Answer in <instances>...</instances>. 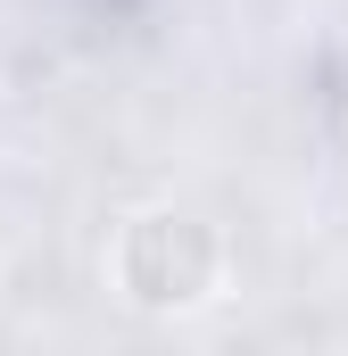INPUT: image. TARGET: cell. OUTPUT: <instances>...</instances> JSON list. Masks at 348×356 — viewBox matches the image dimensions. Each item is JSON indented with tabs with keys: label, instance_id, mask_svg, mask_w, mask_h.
I'll use <instances>...</instances> for the list:
<instances>
[{
	"label": "cell",
	"instance_id": "obj_1",
	"mask_svg": "<svg viewBox=\"0 0 348 356\" xmlns=\"http://www.w3.org/2000/svg\"><path fill=\"white\" fill-rule=\"evenodd\" d=\"M224 273H232L224 232L182 199H150L108 232V282L133 315H199L224 298Z\"/></svg>",
	"mask_w": 348,
	"mask_h": 356
}]
</instances>
